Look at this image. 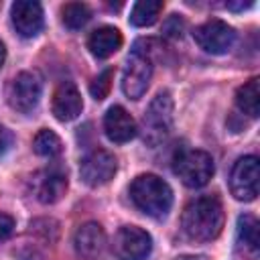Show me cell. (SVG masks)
<instances>
[{"label": "cell", "instance_id": "obj_1", "mask_svg": "<svg viewBox=\"0 0 260 260\" xmlns=\"http://www.w3.org/2000/svg\"><path fill=\"white\" fill-rule=\"evenodd\" d=\"M223 205L215 195H203L191 199L181 215V228L193 242H211L223 228Z\"/></svg>", "mask_w": 260, "mask_h": 260}, {"label": "cell", "instance_id": "obj_2", "mask_svg": "<svg viewBox=\"0 0 260 260\" xmlns=\"http://www.w3.org/2000/svg\"><path fill=\"white\" fill-rule=\"evenodd\" d=\"M130 199L132 203L150 217H165L173 205V191L167 181L156 175H138L130 183Z\"/></svg>", "mask_w": 260, "mask_h": 260}, {"label": "cell", "instance_id": "obj_3", "mask_svg": "<svg viewBox=\"0 0 260 260\" xmlns=\"http://www.w3.org/2000/svg\"><path fill=\"white\" fill-rule=\"evenodd\" d=\"M173 110L175 106L171 93L167 89L158 91L142 118V138L148 146H158L160 142L167 140V136L173 130V120H175Z\"/></svg>", "mask_w": 260, "mask_h": 260}, {"label": "cell", "instance_id": "obj_4", "mask_svg": "<svg viewBox=\"0 0 260 260\" xmlns=\"http://www.w3.org/2000/svg\"><path fill=\"white\" fill-rule=\"evenodd\" d=\"M175 175L191 189H199L213 177V158L205 150H181L173 160Z\"/></svg>", "mask_w": 260, "mask_h": 260}, {"label": "cell", "instance_id": "obj_5", "mask_svg": "<svg viewBox=\"0 0 260 260\" xmlns=\"http://www.w3.org/2000/svg\"><path fill=\"white\" fill-rule=\"evenodd\" d=\"M150 77H152V57L148 51H142L138 45H134L132 53L126 59L122 91L130 100H140L148 89Z\"/></svg>", "mask_w": 260, "mask_h": 260}, {"label": "cell", "instance_id": "obj_6", "mask_svg": "<svg viewBox=\"0 0 260 260\" xmlns=\"http://www.w3.org/2000/svg\"><path fill=\"white\" fill-rule=\"evenodd\" d=\"M112 252L118 260H146L152 252V238L136 225H122L112 242Z\"/></svg>", "mask_w": 260, "mask_h": 260}, {"label": "cell", "instance_id": "obj_7", "mask_svg": "<svg viewBox=\"0 0 260 260\" xmlns=\"http://www.w3.org/2000/svg\"><path fill=\"white\" fill-rule=\"evenodd\" d=\"M41 91H43V83L41 77L32 71H20L8 85L6 98L8 104L22 114H30L39 102H41Z\"/></svg>", "mask_w": 260, "mask_h": 260}, {"label": "cell", "instance_id": "obj_8", "mask_svg": "<svg viewBox=\"0 0 260 260\" xmlns=\"http://www.w3.org/2000/svg\"><path fill=\"white\" fill-rule=\"evenodd\" d=\"M260 165L254 154L242 156L234 162L230 173V191L238 201H254L258 195Z\"/></svg>", "mask_w": 260, "mask_h": 260}, {"label": "cell", "instance_id": "obj_9", "mask_svg": "<svg viewBox=\"0 0 260 260\" xmlns=\"http://www.w3.org/2000/svg\"><path fill=\"white\" fill-rule=\"evenodd\" d=\"M118 171V160L110 150L95 148L81 158L79 177L89 187H102L114 179Z\"/></svg>", "mask_w": 260, "mask_h": 260}, {"label": "cell", "instance_id": "obj_10", "mask_svg": "<svg viewBox=\"0 0 260 260\" xmlns=\"http://www.w3.org/2000/svg\"><path fill=\"white\" fill-rule=\"evenodd\" d=\"M193 39L205 53L223 55L232 49V45L236 41V30L219 18H211L195 28Z\"/></svg>", "mask_w": 260, "mask_h": 260}, {"label": "cell", "instance_id": "obj_11", "mask_svg": "<svg viewBox=\"0 0 260 260\" xmlns=\"http://www.w3.org/2000/svg\"><path fill=\"white\" fill-rule=\"evenodd\" d=\"M12 24L16 32L24 39H32L41 32L43 28V6L32 0H18L10 8Z\"/></svg>", "mask_w": 260, "mask_h": 260}, {"label": "cell", "instance_id": "obj_12", "mask_svg": "<svg viewBox=\"0 0 260 260\" xmlns=\"http://www.w3.org/2000/svg\"><path fill=\"white\" fill-rule=\"evenodd\" d=\"M51 110L59 122H71L75 120L83 110V100L73 81H63L57 85L53 93Z\"/></svg>", "mask_w": 260, "mask_h": 260}, {"label": "cell", "instance_id": "obj_13", "mask_svg": "<svg viewBox=\"0 0 260 260\" xmlns=\"http://www.w3.org/2000/svg\"><path fill=\"white\" fill-rule=\"evenodd\" d=\"M104 132L112 142L124 144L136 136L138 126L122 106H112L104 116Z\"/></svg>", "mask_w": 260, "mask_h": 260}, {"label": "cell", "instance_id": "obj_14", "mask_svg": "<svg viewBox=\"0 0 260 260\" xmlns=\"http://www.w3.org/2000/svg\"><path fill=\"white\" fill-rule=\"evenodd\" d=\"M65 191H67V175L57 167L45 169L35 179V193L41 203L47 205L57 203L65 195Z\"/></svg>", "mask_w": 260, "mask_h": 260}, {"label": "cell", "instance_id": "obj_15", "mask_svg": "<svg viewBox=\"0 0 260 260\" xmlns=\"http://www.w3.org/2000/svg\"><path fill=\"white\" fill-rule=\"evenodd\" d=\"M73 244H75V252L81 258H95L102 254V250L106 246V234L100 223L87 221L77 228V232L73 236Z\"/></svg>", "mask_w": 260, "mask_h": 260}, {"label": "cell", "instance_id": "obj_16", "mask_svg": "<svg viewBox=\"0 0 260 260\" xmlns=\"http://www.w3.org/2000/svg\"><path fill=\"white\" fill-rule=\"evenodd\" d=\"M120 47H122V32L116 26H108V24L100 26L87 39V49L98 59H106L114 55Z\"/></svg>", "mask_w": 260, "mask_h": 260}, {"label": "cell", "instance_id": "obj_17", "mask_svg": "<svg viewBox=\"0 0 260 260\" xmlns=\"http://www.w3.org/2000/svg\"><path fill=\"white\" fill-rule=\"evenodd\" d=\"M236 106L242 114L250 118H258V110H260V79L258 77H252L250 81L238 87Z\"/></svg>", "mask_w": 260, "mask_h": 260}, {"label": "cell", "instance_id": "obj_18", "mask_svg": "<svg viewBox=\"0 0 260 260\" xmlns=\"http://www.w3.org/2000/svg\"><path fill=\"white\" fill-rule=\"evenodd\" d=\"M238 244L244 246L252 256L258 252L260 234H258V219L252 213H244L238 217Z\"/></svg>", "mask_w": 260, "mask_h": 260}, {"label": "cell", "instance_id": "obj_19", "mask_svg": "<svg viewBox=\"0 0 260 260\" xmlns=\"http://www.w3.org/2000/svg\"><path fill=\"white\" fill-rule=\"evenodd\" d=\"M165 4L160 0H140L132 6L130 12V22L134 26H150L158 20Z\"/></svg>", "mask_w": 260, "mask_h": 260}, {"label": "cell", "instance_id": "obj_20", "mask_svg": "<svg viewBox=\"0 0 260 260\" xmlns=\"http://www.w3.org/2000/svg\"><path fill=\"white\" fill-rule=\"evenodd\" d=\"M61 18H63V24L69 30H79V28H83L89 22L91 10L83 2H67L61 8Z\"/></svg>", "mask_w": 260, "mask_h": 260}, {"label": "cell", "instance_id": "obj_21", "mask_svg": "<svg viewBox=\"0 0 260 260\" xmlns=\"http://www.w3.org/2000/svg\"><path fill=\"white\" fill-rule=\"evenodd\" d=\"M32 148L39 156H45V158H55L61 154L63 150V144H61V138L53 132V130H39L35 140H32Z\"/></svg>", "mask_w": 260, "mask_h": 260}, {"label": "cell", "instance_id": "obj_22", "mask_svg": "<svg viewBox=\"0 0 260 260\" xmlns=\"http://www.w3.org/2000/svg\"><path fill=\"white\" fill-rule=\"evenodd\" d=\"M112 79H114V69L112 67H108V69H104L93 81H91V85H89V91H91V95H93V100H104L108 93H110V87H112Z\"/></svg>", "mask_w": 260, "mask_h": 260}, {"label": "cell", "instance_id": "obj_23", "mask_svg": "<svg viewBox=\"0 0 260 260\" xmlns=\"http://www.w3.org/2000/svg\"><path fill=\"white\" fill-rule=\"evenodd\" d=\"M162 30H165V35H169V37H181V30H183V20H181V16L173 14V16L165 22Z\"/></svg>", "mask_w": 260, "mask_h": 260}, {"label": "cell", "instance_id": "obj_24", "mask_svg": "<svg viewBox=\"0 0 260 260\" xmlns=\"http://www.w3.org/2000/svg\"><path fill=\"white\" fill-rule=\"evenodd\" d=\"M14 232V217L8 213H0V240H6Z\"/></svg>", "mask_w": 260, "mask_h": 260}, {"label": "cell", "instance_id": "obj_25", "mask_svg": "<svg viewBox=\"0 0 260 260\" xmlns=\"http://www.w3.org/2000/svg\"><path fill=\"white\" fill-rule=\"evenodd\" d=\"M10 144H12V136H10V132L0 124V154H4V152L10 148Z\"/></svg>", "mask_w": 260, "mask_h": 260}, {"label": "cell", "instance_id": "obj_26", "mask_svg": "<svg viewBox=\"0 0 260 260\" xmlns=\"http://www.w3.org/2000/svg\"><path fill=\"white\" fill-rule=\"evenodd\" d=\"M225 6H228L230 10H244V8L252 6V2H228Z\"/></svg>", "mask_w": 260, "mask_h": 260}, {"label": "cell", "instance_id": "obj_27", "mask_svg": "<svg viewBox=\"0 0 260 260\" xmlns=\"http://www.w3.org/2000/svg\"><path fill=\"white\" fill-rule=\"evenodd\" d=\"M4 61H6V47H4V43L0 41V69H2Z\"/></svg>", "mask_w": 260, "mask_h": 260}]
</instances>
